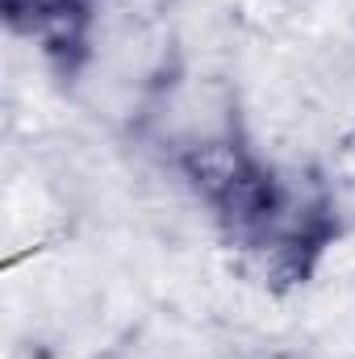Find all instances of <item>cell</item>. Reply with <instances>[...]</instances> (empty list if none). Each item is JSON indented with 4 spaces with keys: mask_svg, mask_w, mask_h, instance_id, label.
Wrapping results in <instances>:
<instances>
[{
    "mask_svg": "<svg viewBox=\"0 0 355 359\" xmlns=\"http://www.w3.org/2000/svg\"><path fill=\"white\" fill-rule=\"evenodd\" d=\"M109 0H0L8 34L38 46L55 76L76 80L92 59L96 25Z\"/></svg>",
    "mask_w": 355,
    "mask_h": 359,
    "instance_id": "obj_2",
    "label": "cell"
},
{
    "mask_svg": "<svg viewBox=\"0 0 355 359\" xmlns=\"http://www.w3.org/2000/svg\"><path fill=\"white\" fill-rule=\"evenodd\" d=\"M163 151L222 247L276 297L309 288L347 234L335 180L314 163L260 155L230 96L201 126L188 121L168 134Z\"/></svg>",
    "mask_w": 355,
    "mask_h": 359,
    "instance_id": "obj_1",
    "label": "cell"
}]
</instances>
